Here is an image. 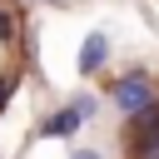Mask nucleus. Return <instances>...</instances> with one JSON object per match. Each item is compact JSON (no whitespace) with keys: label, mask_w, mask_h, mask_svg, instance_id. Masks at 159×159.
Segmentation results:
<instances>
[{"label":"nucleus","mask_w":159,"mask_h":159,"mask_svg":"<svg viewBox=\"0 0 159 159\" xmlns=\"http://www.w3.org/2000/svg\"><path fill=\"white\" fill-rule=\"evenodd\" d=\"M75 129H80V104H75V109H60V114L45 124V134H75Z\"/></svg>","instance_id":"7ed1b4c3"},{"label":"nucleus","mask_w":159,"mask_h":159,"mask_svg":"<svg viewBox=\"0 0 159 159\" xmlns=\"http://www.w3.org/2000/svg\"><path fill=\"white\" fill-rule=\"evenodd\" d=\"M0 35H10V15L5 10H0Z\"/></svg>","instance_id":"20e7f679"},{"label":"nucleus","mask_w":159,"mask_h":159,"mask_svg":"<svg viewBox=\"0 0 159 159\" xmlns=\"http://www.w3.org/2000/svg\"><path fill=\"white\" fill-rule=\"evenodd\" d=\"M5 99H10V80H0V104H5Z\"/></svg>","instance_id":"39448f33"},{"label":"nucleus","mask_w":159,"mask_h":159,"mask_svg":"<svg viewBox=\"0 0 159 159\" xmlns=\"http://www.w3.org/2000/svg\"><path fill=\"white\" fill-rule=\"evenodd\" d=\"M75 159H99V154H75Z\"/></svg>","instance_id":"423d86ee"},{"label":"nucleus","mask_w":159,"mask_h":159,"mask_svg":"<svg viewBox=\"0 0 159 159\" xmlns=\"http://www.w3.org/2000/svg\"><path fill=\"white\" fill-rule=\"evenodd\" d=\"M94 65H104V35H89V40H84V50H80V70L89 75Z\"/></svg>","instance_id":"f03ea898"},{"label":"nucleus","mask_w":159,"mask_h":159,"mask_svg":"<svg viewBox=\"0 0 159 159\" xmlns=\"http://www.w3.org/2000/svg\"><path fill=\"white\" fill-rule=\"evenodd\" d=\"M114 94H119V104H124L129 114L149 109V99H154V94H149V80H144V75H129V80H124V84H119Z\"/></svg>","instance_id":"f257e3e1"}]
</instances>
